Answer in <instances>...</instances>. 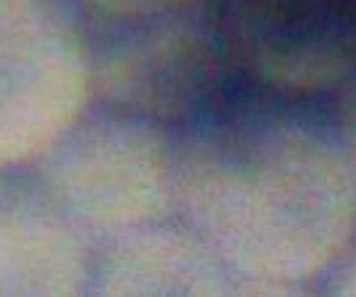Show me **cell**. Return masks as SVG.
<instances>
[{"instance_id":"obj_8","label":"cell","mask_w":356,"mask_h":297,"mask_svg":"<svg viewBox=\"0 0 356 297\" xmlns=\"http://www.w3.org/2000/svg\"><path fill=\"white\" fill-rule=\"evenodd\" d=\"M72 3L86 16V22H120V19L176 11L202 0H72Z\"/></svg>"},{"instance_id":"obj_9","label":"cell","mask_w":356,"mask_h":297,"mask_svg":"<svg viewBox=\"0 0 356 297\" xmlns=\"http://www.w3.org/2000/svg\"><path fill=\"white\" fill-rule=\"evenodd\" d=\"M332 96H335V112H332L330 122H332V128L356 170V72Z\"/></svg>"},{"instance_id":"obj_7","label":"cell","mask_w":356,"mask_h":297,"mask_svg":"<svg viewBox=\"0 0 356 297\" xmlns=\"http://www.w3.org/2000/svg\"><path fill=\"white\" fill-rule=\"evenodd\" d=\"M88 295H239V284L173 215L93 241Z\"/></svg>"},{"instance_id":"obj_2","label":"cell","mask_w":356,"mask_h":297,"mask_svg":"<svg viewBox=\"0 0 356 297\" xmlns=\"http://www.w3.org/2000/svg\"><path fill=\"white\" fill-rule=\"evenodd\" d=\"M30 170L93 241L176 215V130L93 104Z\"/></svg>"},{"instance_id":"obj_1","label":"cell","mask_w":356,"mask_h":297,"mask_svg":"<svg viewBox=\"0 0 356 297\" xmlns=\"http://www.w3.org/2000/svg\"><path fill=\"white\" fill-rule=\"evenodd\" d=\"M176 218L239 295L322 284L356 237V170L330 119L298 99L221 101L176 130Z\"/></svg>"},{"instance_id":"obj_6","label":"cell","mask_w":356,"mask_h":297,"mask_svg":"<svg viewBox=\"0 0 356 297\" xmlns=\"http://www.w3.org/2000/svg\"><path fill=\"white\" fill-rule=\"evenodd\" d=\"M90 239L30 167H0V297L88 295Z\"/></svg>"},{"instance_id":"obj_3","label":"cell","mask_w":356,"mask_h":297,"mask_svg":"<svg viewBox=\"0 0 356 297\" xmlns=\"http://www.w3.org/2000/svg\"><path fill=\"white\" fill-rule=\"evenodd\" d=\"M86 24L96 104L178 130L226 101L234 67L213 0L165 14Z\"/></svg>"},{"instance_id":"obj_5","label":"cell","mask_w":356,"mask_h":297,"mask_svg":"<svg viewBox=\"0 0 356 297\" xmlns=\"http://www.w3.org/2000/svg\"><path fill=\"white\" fill-rule=\"evenodd\" d=\"M234 72L284 99L335 93L356 72V0H213Z\"/></svg>"},{"instance_id":"obj_10","label":"cell","mask_w":356,"mask_h":297,"mask_svg":"<svg viewBox=\"0 0 356 297\" xmlns=\"http://www.w3.org/2000/svg\"><path fill=\"white\" fill-rule=\"evenodd\" d=\"M322 289L330 295H351L356 297V237L348 244V250L341 255V260L322 279Z\"/></svg>"},{"instance_id":"obj_4","label":"cell","mask_w":356,"mask_h":297,"mask_svg":"<svg viewBox=\"0 0 356 297\" xmlns=\"http://www.w3.org/2000/svg\"><path fill=\"white\" fill-rule=\"evenodd\" d=\"M93 104L72 0H0V167H30Z\"/></svg>"}]
</instances>
